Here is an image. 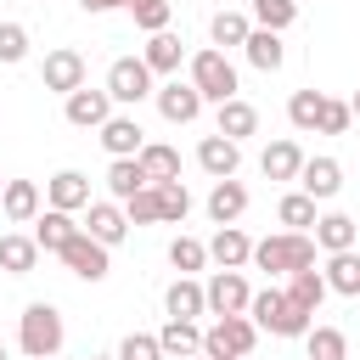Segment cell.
<instances>
[{
	"mask_svg": "<svg viewBox=\"0 0 360 360\" xmlns=\"http://www.w3.org/2000/svg\"><path fill=\"white\" fill-rule=\"evenodd\" d=\"M248 321H253L259 332H270V338H304V332L315 326V315H309L304 304H292L281 287L253 292V298H248Z\"/></svg>",
	"mask_w": 360,
	"mask_h": 360,
	"instance_id": "cell-1",
	"label": "cell"
},
{
	"mask_svg": "<svg viewBox=\"0 0 360 360\" xmlns=\"http://www.w3.org/2000/svg\"><path fill=\"white\" fill-rule=\"evenodd\" d=\"M248 264H253V270H264V276L309 270V264H315V236H309V231H276V236L253 242V259H248Z\"/></svg>",
	"mask_w": 360,
	"mask_h": 360,
	"instance_id": "cell-2",
	"label": "cell"
},
{
	"mask_svg": "<svg viewBox=\"0 0 360 360\" xmlns=\"http://www.w3.org/2000/svg\"><path fill=\"white\" fill-rule=\"evenodd\" d=\"M62 343H68V326H62L56 304H28L17 315V349L28 360H51V354H62Z\"/></svg>",
	"mask_w": 360,
	"mask_h": 360,
	"instance_id": "cell-3",
	"label": "cell"
},
{
	"mask_svg": "<svg viewBox=\"0 0 360 360\" xmlns=\"http://www.w3.org/2000/svg\"><path fill=\"white\" fill-rule=\"evenodd\" d=\"M191 90L202 96V107H208V101L219 107V101H231V96L242 90V79H236V68H231V56L208 45V51H197V56H191Z\"/></svg>",
	"mask_w": 360,
	"mask_h": 360,
	"instance_id": "cell-4",
	"label": "cell"
},
{
	"mask_svg": "<svg viewBox=\"0 0 360 360\" xmlns=\"http://www.w3.org/2000/svg\"><path fill=\"white\" fill-rule=\"evenodd\" d=\"M259 343V326L248 315H219L208 332H202V354L208 360H248Z\"/></svg>",
	"mask_w": 360,
	"mask_h": 360,
	"instance_id": "cell-5",
	"label": "cell"
},
{
	"mask_svg": "<svg viewBox=\"0 0 360 360\" xmlns=\"http://www.w3.org/2000/svg\"><path fill=\"white\" fill-rule=\"evenodd\" d=\"M107 96H112V107H141L158 84H152V68L141 62V56H118L112 68H107V84H101Z\"/></svg>",
	"mask_w": 360,
	"mask_h": 360,
	"instance_id": "cell-6",
	"label": "cell"
},
{
	"mask_svg": "<svg viewBox=\"0 0 360 360\" xmlns=\"http://www.w3.org/2000/svg\"><path fill=\"white\" fill-rule=\"evenodd\" d=\"M84 79H90V68H84V56H79L73 45L45 51V62H39V84H45V90H56V96L68 101L73 90H84Z\"/></svg>",
	"mask_w": 360,
	"mask_h": 360,
	"instance_id": "cell-7",
	"label": "cell"
},
{
	"mask_svg": "<svg viewBox=\"0 0 360 360\" xmlns=\"http://www.w3.org/2000/svg\"><path fill=\"white\" fill-rule=\"evenodd\" d=\"M248 298H253V287H248L242 270H214V276L202 281V304H208L214 321H219V315H248Z\"/></svg>",
	"mask_w": 360,
	"mask_h": 360,
	"instance_id": "cell-8",
	"label": "cell"
},
{
	"mask_svg": "<svg viewBox=\"0 0 360 360\" xmlns=\"http://www.w3.org/2000/svg\"><path fill=\"white\" fill-rule=\"evenodd\" d=\"M56 259H62L79 281H107V270H112V253H107L96 236H84V231H73V236H68V248H62Z\"/></svg>",
	"mask_w": 360,
	"mask_h": 360,
	"instance_id": "cell-9",
	"label": "cell"
},
{
	"mask_svg": "<svg viewBox=\"0 0 360 360\" xmlns=\"http://www.w3.org/2000/svg\"><path fill=\"white\" fill-rule=\"evenodd\" d=\"M62 118H68L73 129H101V124L112 118V96H107V90H90V84H84V90H73V96L62 101Z\"/></svg>",
	"mask_w": 360,
	"mask_h": 360,
	"instance_id": "cell-10",
	"label": "cell"
},
{
	"mask_svg": "<svg viewBox=\"0 0 360 360\" xmlns=\"http://www.w3.org/2000/svg\"><path fill=\"white\" fill-rule=\"evenodd\" d=\"M152 101H158V112H163L169 124H197V118H202V96L191 90V79H186V84H180V79L158 84V90H152Z\"/></svg>",
	"mask_w": 360,
	"mask_h": 360,
	"instance_id": "cell-11",
	"label": "cell"
},
{
	"mask_svg": "<svg viewBox=\"0 0 360 360\" xmlns=\"http://www.w3.org/2000/svg\"><path fill=\"white\" fill-rule=\"evenodd\" d=\"M96 141L107 146V158H141V146H146V129L135 124V112H112V118L96 129Z\"/></svg>",
	"mask_w": 360,
	"mask_h": 360,
	"instance_id": "cell-12",
	"label": "cell"
},
{
	"mask_svg": "<svg viewBox=\"0 0 360 360\" xmlns=\"http://www.w3.org/2000/svg\"><path fill=\"white\" fill-rule=\"evenodd\" d=\"M197 169H202L208 180H236V169H242V146L225 141V135H202V141H197Z\"/></svg>",
	"mask_w": 360,
	"mask_h": 360,
	"instance_id": "cell-13",
	"label": "cell"
},
{
	"mask_svg": "<svg viewBox=\"0 0 360 360\" xmlns=\"http://www.w3.org/2000/svg\"><path fill=\"white\" fill-rule=\"evenodd\" d=\"M298 191L315 197V202H332V197L343 191V163H338V158H304V169H298Z\"/></svg>",
	"mask_w": 360,
	"mask_h": 360,
	"instance_id": "cell-14",
	"label": "cell"
},
{
	"mask_svg": "<svg viewBox=\"0 0 360 360\" xmlns=\"http://www.w3.org/2000/svg\"><path fill=\"white\" fill-rule=\"evenodd\" d=\"M45 208H62V214L90 208V174H79V169H56V174L45 180Z\"/></svg>",
	"mask_w": 360,
	"mask_h": 360,
	"instance_id": "cell-15",
	"label": "cell"
},
{
	"mask_svg": "<svg viewBox=\"0 0 360 360\" xmlns=\"http://www.w3.org/2000/svg\"><path fill=\"white\" fill-rule=\"evenodd\" d=\"M79 231H84V236H96V242H101V248L112 253V248H118V242L129 236V219H124V208H118V202H90V208H84V225H79Z\"/></svg>",
	"mask_w": 360,
	"mask_h": 360,
	"instance_id": "cell-16",
	"label": "cell"
},
{
	"mask_svg": "<svg viewBox=\"0 0 360 360\" xmlns=\"http://www.w3.org/2000/svg\"><path fill=\"white\" fill-rule=\"evenodd\" d=\"M214 135H225V141H248V135H259V107L253 101H242V96H231V101H219V118H214Z\"/></svg>",
	"mask_w": 360,
	"mask_h": 360,
	"instance_id": "cell-17",
	"label": "cell"
},
{
	"mask_svg": "<svg viewBox=\"0 0 360 360\" xmlns=\"http://www.w3.org/2000/svg\"><path fill=\"white\" fill-rule=\"evenodd\" d=\"M39 186L34 180H6V191H0V214L11 219V225H34L39 219Z\"/></svg>",
	"mask_w": 360,
	"mask_h": 360,
	"instance_id": "cell-18",
	"label": "cell"
},
{
	"mask_svg": "<svg viewBox=\"0 0 360 360\" xmlns=\"http://www.w3.org/2000/svg\"><path fill=\"white\" fill-rule=\"evenodd\" d=\"M208 259H214L219 270H242V264L253 259L248 231H242V225H219V231H214V242H208Z\"/></svg>",
	"mask_w": 360,
	"mask_h": 360,
	"instance_id": "cell-19",
	"label": "cell"
},
{
	"mask_svg": "<svg viewBox=\"0 0 360 360\" xmlns=\"http://www.w3.org/2000/svg\"><path fill=\"white\" fill-rule=\"evenodd\" d=\"M259 169H264V180H298V169H304V146H298L292 135H281V141L264 146Z\"/></svg>",
	"mask_w": 360,
	"mask_h": 360,
	"instance_id": "cell-20",
	"label": "cell"
},
{
	"mask_svg": "<svg viewBox=\"0 0 360 360\" xmlns=\"http://www.w3.org/2000/svg\"><path fill=\"white\" fill-rule=\"evenodd\" d=\"M248 214V186L242 180H214V191H208V219L214 225H236Z\"/></svg>",
	"mask_w": 360,
	"mask_h": 360,
	"instance_id": "cell-21",
	"label": "cell"
},
{
	"mask_svg": "<svg viewBox=\"0 0 360 360\" xmlns=\"http://www.w3.org/2000/svg\"><path fill=\"white\" fill-rule=\"evenodd\" d=\"M163 309H169V321H197V315H208V304H202V281L174 276L169 292H163Z\"/></svg>",
	"mask_w": 360,
	"mask_h": 360,
	"instance_id": "cell-22",
	"label": "cell"
},
{
	"mask_svg": "<svg viewBox=\"0 0 360 360\" xmlns=\"http://www.w3.org/2000/svg\"><path fill=\"white\" fill-rule=\"evenodd\" d=\"M158 349H163V360H191V354H202V326L197 321H163Z\"/></svg>",
	"mask_w": 360,
	"mask_h": 360,
	"instance_id": "cell-23",
	"label": "cell"
},
{
	"mask_svg": "<svg viewBox=\"0 0 360 360\" xmlns=\"http://www.w3.org/2000/svg\"><path fill=\"white\" fill-rule=\"evenodd\" d=\"M141 62L152 68V79L158 73H180V62H186V45H180V34H146V51H141Z\"/></svg>",
	"mask_w": 360,
	"mask_h": 360,
	"instance_id": "cell-24",
	"label": "cell"
},
{
	"mask_svg": "<svg viewBox=\"0 0 360 360\" xmlns=\"http://www.w3.org/2000/svg\"><path fill=\"white\" fill-rule=\"evenodd\" d=\"M309 236H315V248H321V253H349V248H354V236H360V225H354L349 214H321Z\"/></svg>",
	"mask_w": 360,
	"mask_h": 360,
	"instance_id": "cell-25",
	"label": "cell"
},
{
	"mask_svg": "<svg viewBox=\"0 0 360 360\" xmlns=\"http://www.w3.org/2000/svg\"><path fill=\"white\" fill-rule=\"evenodd\" d=\"M326 292H338V298H360V253L349 248V253H326Z\"/></svg>",
	"mask_w": 360,
	"mask_h": 360,
	"instance_id": "cell-26",
	"label": "cell"
},
{
	"mask_svg": "<svg viewBox=\"0 0 360 360\" xmlns=\"http://www.w3.org/2000/svg\"><path fill=\"white\" fill-rule=\"evenodd\" d=\"M135 163H141V174H146V186H163V180H180V152H174V146H163V141H146Z\"/></svg>",
	"mask_w": 360,
	"mask_h": 360,
	"instance_id": "cell-27",
	"label": "cell"
},
{
	"mask_svg": "<svg viewBox=\"0 0 360 360\" xmlns=\"http://www.w3.org/2000/svg\"><path fill=\"white\" fill-rule=\"evenodd\" d=\"M73 231H79V225H73V214H62V208H39V219H34V242H39V253H62Z\"/></svg>",
	"mask_w": 360,
	"mask_h": 360,
	"instance_id": "cell-28",
	"label": "cell"
},
{
	"mask_svg": "<svg viewBox=\"0 0 360 360\" xmlns=\"http://www.w3.org/2000/svg\"><path fill=\"white\" fill-rule=\"evenodd\" d=\"M34 264H39V242L22 236V231H6V236H0V270H6V276H28Z\"/></svg>",
	"mask_w": 360,
	"mask_h": 360,
	"instance_id": "cell-29",
	"label": "cell"
},
{
	"mask_svg": "<svg viewBox=\"0 0 360 360\" xmlns=\"http://www.w3.org/2000/svg\"><path fill=\"white\" fill-rule=\"evenodd\" d=\"M248 34H253V17H248V11H214V17H208V39H214V51L248 45Z\"/></svg>",
	"mask_w": 360,
	"mask_h": 360,
	"instance_id": "cell-30",
	"label": "cell"
},
{
	"mask_svg": "<svg viewBox=\"0 0 360 360\" xmlns=\"http://www.w3.org/2000/svg\"><path fill=\"white\" fill-rule=\"evenodd\" d=\"M242 56H248L259 73H276V68L287 62V45H281V34H270V28H253V34H248V45H242Z\"/></svg>",
	"mask_w": 360,
	"mask_h": 360,
	"instance_id": "cell-31",
	"label": "cell"
},
{
	"mask_svg": "<svg viewBox=\"0 0 360 360\" xmlns=\"http://www.w3.org/2000/svg\"><path fill=\"white\" fill-rule=\"evenodd\" d=\"M321 107H326V90H292V96H287V124H292L298 135H315Z\"/></svg>",
	"mask_w": 360,
	"mask_h": 360,
	"instance_id": "cell-32",
	"label": "cell"
},
{
	"mask_svg": "<svg viewBox=\"0 0 360 360\" xmlns=\"http://www.w3.org/2000/svg\"><path fill=\"white\" fill-rule=\"evenodd\" d=\"M248 17H253V28L287 34V28L298 22V0H248Z\"/></svg>",
	"mask_w": 360,
	"mask_h": 360,
	"instance_id": "cell-33",
	"label": "cell"
},
{
	"mask_svg": "<svg viewBox=\"0 0 360 360\" xmlns=\"http://www.w3.org/2000/svg\"><path fill=\"white\" fill-rule=\"evenodd\" d=\"M141 186H146V174H141L135 158H112V163H107V191H112V202H129Z\"/></svg>",
	"mask_w": 360,
	"mask_h": 360,
	"instance_id": "cell-34",
	"label": "cell"
},
{
	"mask_svg": "<svg viewBox=\"0 0 360 360\" xmlns=\"http://www.w3.org/2000/svg\"><path fill=\"white\" fill-rule=\"evenodd\" d=\"M152 191H158V225H180V219L191 214L186 180H163V186H152Z\"/></svg>",
	"mask_w": 360,
	"mask_h": 360,
	"instance_id": "cell-35",
	"label": "cell"
},
{
	"mask_svg": "<svg viewBox=\"0 0 360 360\" xmlns=\"http://www.w3.org/2000/svg\"><path fill=\"white\" fill-rule=\"evenodd\" d=\"M287 298H292V304H304V309L315 315V309H321V298H326V276H321L315 264H309V270H292V276H287Z\"/></svg>",
	"mask_w": 360,
	"mask_h": 360,
	"instance_id": "cell-36",
	"label": "cell"
},
{
	"mask_svg": "<svg viewBox=\"0 0 360 360\" xmlns=\"http://www.w3.org/2000/svg\"><path fill=\"white\" fill-rule=\"evenodd\" d=\"M276 219L287 225V231H315V197H304V191H287L281 202H276Z\"/></svg>",
	"mask_w": 360,
	"mask_h": 360,
	"instance_id": "cell-37",
	"label": "cell"
},
{
	"mask_svg": "<svg viewBox=\"0 0 360 360\" xmlns=\"http://www.w3.org/2000/svg\"><path fill=\"white\" fill-rule=\"evenodd\" d=\"M169 264H174L180 276H197V270L208 264V242H197V236H174V242H169Z\"/></svg>",
	"mask_w": 360,
	"mask_h": 360,
	"instance_id": "cell-38",
	"label": "cell"
},
{
	"mask_svg": "<svg viewBox=\"0 0 360 360\" xmlns=\"http://www.w3.org/2000/svg\"><path fill=\"white\" fill-rule=\"evenodd\" d=\"M124 11L135 17V28H146V34H163L169 28V17H174V6L169 0H124Z\"/></svg>",
	"mask_w": 360,
	"mask_h": 360,
	"instance_id": "cell-39",
	"label": "cell"
},
{
	"mask_svg": "<svg viewBox=\"0 0 360 360\" xmlns=\"http://www.w3.org/2000/svg\"><path fill=\"white\" fill-rule=\"evenodd\" d=\"M304 343H309V360H343V354H349V343H343L338 326H309Z\"/></svg>",
	"mask_w": 360,
	"mask_h": 360,
	"instance_id": "cell-40",
	"label": "cell"
},
{
	"mask_svg": "<svg viewBox=\"0 0 360 360\" xmlns=\"http://www.w3.org/2000/svg\"><path fill=\"white\" fill-rule=\"evenodd\" d=\"M118 208H124L129 225H158V191H152V186H141V191H135L129 202H118Z\"/></svg>",
	"mask_w": 360,
	"mask_h": 360,
	"instance_id": "cell-41",
	"label": "cell"
},
{
	"mask_svg": "<svg viewBox=\"0 0 360 360\" xmlns=\"http://www.w3.org/2000/svg\"><path fill=\"white\" fill-rule=\"evenodd\" d=\"M22 56H28V28L22 22H0V62L17 68Z\"/></svg>",
	"mask_w": 360,
	"mask_h": 360,
	"instance_id": "cell-42",
	"label": "cell"
},
{
	"mask_svg": "<svg viewBox=\"0 0 360 360\" xmlns=\"http://www.w3.org/2000/svg\"><path fill=\"white\" fill-rule=\"evenodd\" d=\"M349 124H354V112H349V101H338V96H326V107H321V135H349Z\"/></svg>",
	"mask_w": 360,
	"mask_h": 360,
	"instance_id": "cell-43",
	"label": "cell"
},
{
	"mask_svg": "<svg viewBox=\"0 0 360 360\" xmlns=\"http://www.w3.org/2000/svg\"><path fill=\"white\" fill-rule=\"evenodd\" d=\"M118 360H163V349H158V332H129V338L118 343Z\"/></svg>",
	"mask_w": 360,
	"mask_h": 360,
	"instance_id": "cell-44",
	"label": "cell"
},
{
	"mask_svg": "<svg viewBox=\"0 0 360 360\" xmlns=\"http://www.w3.org/2000/svg\"><path fill=\"white\" fill-rule=\"evenodd\" d=\"M79 6H84V11H90V17H101V11H118V6H124V0H79Z\"/></svg>",
	"mask_w": 360,
	"mask_h": 360,
	"instance_id": "cell-45",
	"label": "cell"
},
{
	"mask_svg": "<svg viewBox=\"0 0 360 360\" xmlns=\"http://www.w3.org/2000/svg\"><path fill=\"white\" fill-rule=\"evenodd\" d=\"M349 112H354V118H360V90H354V96H349Z\"/></svg>",
	"mask_w": 360,
	"mask_h": 360,
	"instance_id": "cell-46",
	"label": "cell"
},
{
	"mask_svg": "<svg viewBox=\"0 0 360 360\" xmlns=\"http://www.w3.org/2000/svg\"><path fill=\"white\" fill-rule=\"evenodd\" d=\"M96 360H118V354H96Z\"/></svg>",
	"mask_w": 360,
	"mask_h": 360,
	"instance_id": "cell-47",
	"label": "cell"
},
{
	"mask_svg": "<svg viewBox=\"0 0 360 360\" xmlns=\"http://www.w3.org/2000/svg\"><path fill=\"white\" fill-rule=\"evenodd\" d=\"M0 360H6V343H0Z\"/></svg>",
	"mask_w": 360,
	"mask_h": 360,
	"instance_id": "cell-48",
	"label": "cell"
},
{
	"mask_svg": "<svg viewBox=\"0 0 360 360\" xmlns=\"http://www.w3.org/2000/svg\"><path fill=\"white\" fill-rule=\"evenodd\" d=\"M191 360H208V354H191Z\"/></svg>",
	"mask_w": 360,
	"mask_h": 360,
	"instance_id": "cell-49",
	"label": "cell"
},
{
	"mask_svg": "<svg viewBox=\"0 0 360 360\" xmlns=\"http://www.w3.org/2000/svg\"><path fill=\"white\" fill-rule=\"evenodd\" d=\"M0 191H6V174H0Z\"/></svg>",
	"mask_w": 360,
	"mask_h": 360,
	"instance_id": "cell-50",
	"label": "cell"
},
{
	"mask_svg": "<svg viewBox=\"0 0 360 360\" xmlns=\"http://www.w3.org/2000/svg\"><path fill=\"white\" fill-rule=\"evenodd\" d=\"M51 360H68V354H51Z\"/></svg>",
	"mask_w": 360,
	"mask_h": 360,
	"instance_id": "cell-51",
	"label": "cell"
}]
</instances>
